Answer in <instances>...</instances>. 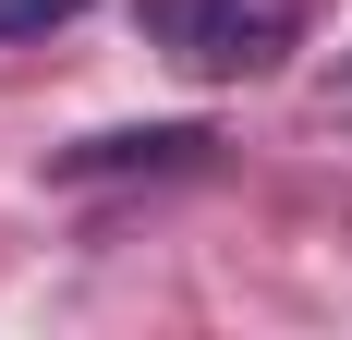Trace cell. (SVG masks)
<instances>
[{"mask_svg":"<svg viewBox=\"0 0 352 340\" xmlns=\"http://www.w3.org/2000/svg\"><path fill=\"white\" fill-rule=\"evenodd\" d=\"M134 25L170 73L243 85V73H280L304 49V0H134Z\"/></svg>","mask_w":352,"mask_h":340,"instance_id":"cell-1","label":"cell"},{"mask_svg":"<svg viewBox=\"0 0 352 340\" xmlns=\"http://www.w3.org/2000/svg\"><path fill=\"white\" fill-rule=\"evenodd\" d=\"M85 0H0V49H25V36H49V25H73Z\"/></svg>","mask_w":352,"mask_h":340,"instance_id":"cell-3","label":"cell"},{"mask_svg":"<svg viewBox=\"0 0 352 340\" xmlns=\"http://www.w3.org/2000/svg\"><path fill=\"white\" fill-rule=\"evenodd\" d=\"M195 122H146V134H98V146H61V182H98V170H182L195 158Z\"/></svg>","mask_w":352,"mask_h":340,"instance_id":"cell-2","label":"cell"}]
</instances>
